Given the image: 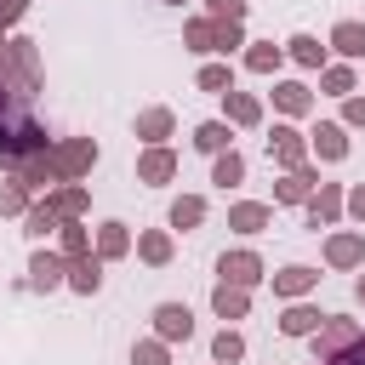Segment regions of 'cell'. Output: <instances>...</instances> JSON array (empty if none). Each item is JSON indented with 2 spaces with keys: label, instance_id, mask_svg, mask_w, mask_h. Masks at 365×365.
I'll return each mask as SVG.
<instances>
[{
  "label": "cell",
  "instance_id": "6da1fadb",
  "mask_svg": "<svg viewBox=\"0 0 365 365\" xmlns=\"http://www.w3.org/2000/svg\"><path fill=\"white\" fill-rule=\"evenodd\" d=\"M365 342V331H359V319H342V314H331L319 331H314V354H319V365H336L342 354H354Z\"/></svg>",
  "mask_w": 365,
  "mask_h": 365
},
{
  "label": "cell",
  "instance_id": "7a4b0ae2",
  "mask_svg": "<svg viewBox=\"0 0 365 365\" xmlns=\"http://www.w3.org/2000/svg\"><path fill=\"white\" fill-rule=\"evenodd\" d=\"M51 165H57L63 182H80L97 165V143L91 137H63V143H51Z\"/></svg>",
  "mask_w": 365,
  "mask_h": 365
},
{
  "label": "cell",
  "instance_id": "3957f363",
  "mask_svg": "<svg viewBox=\"0 0 365 365\" xmlns=\"http://www.w3.org/2000/svg\"><path fill=\"white\" fill-rule=\"evenodd\" d=\"M268 160L279 165V171H297V165H308V137L285 120V125H274V137H268Z\"/></svg>",
  "mask_w": 365,
  "mask_h": 365
},
{
  "label": "cell",
  "instance_id": "277c9868",
  "mask_svg": "<svg viewBox=\"0 0 365 365\" xmlns=\"http://www.w3.org/2000/svg\"><path fill=\"white\" fill-rule=\"evenodd\" d=\"M308 154H319V160H348V125L342 120H319L314 131H308Z\"/></svg>",
  "mask_w": 365,
  "mask_h": 365
},
{
  "label": "cell",
  "instance_id": "5b68a950",
  "mask_svg": "<svg viewBox=\"0 0 365 365\" xmlns=\"http://www.w3.org/2000/svg\"><path fill=\"white\" fill-rule=\"evenodd\" d=\"M154 336H160V342H188V336H194L188 302H160V308H154Z\"/></svg>",
  "mask_w": 365,
  "mask_h": 365
},
{
  "label": "cell",
  "instance_id": "8992f818",
  "mask_svg": "<svg viewBox=\"0 0 365 365\" xmlns=\"http://www.w3.org/2000/svg\"><path fill=\"white\" fill-rule=\"evenodd\" d=\"M314 188H319V171H314V165H297V171H285V177L274 182V200H279V205H308Z\"/></svg>",
  "mask_w": 365,
  "mask_h": 365
},
{
  "label": "cell",
  "instance_id": "52a82bcc",
  "mask_svg": "<svg viewBox=\"0 0 365 365\" xmlns=\"http://www.w3.org/2000/svg\"><path fill=\"white\" fill-rule=\"evenodd\" d=\"M29 285H34V291H57V285H68V257H63V251H34V262H29Z\"/></svg>",
  "mask_w": 365,
  "mask_h": 365
},
{
  "label": "cell",
  "instance_id": "ba28073f",
  "mask_svg": "<svg viewBox=\"0 0 365 365\" xmlns=\"http://www.w3.org/2000/svg\"><path fill=\"white\" fill-rule=\"evenodd\" d=\"M217 274H222L228 285H245V291H251V285L262 279V257H257V251H222V257H217Z\"/></svg>",
  "mask_w": 365,
  "mask_h": 365
},
{
  "label": "cell",
  "instance_id": "9c48e42d",
  "mask_svg": "<svg viewBox=\"0 0 365 365\" xmlns=\"http://www.w3.org/2000/svg\"><path fill=\"white\" fill-rule=\"evenodd\" d=\"M325 262L331 268H365V234H354V228L331 234L325 240Z\"/></svg>",
  "mask_w": 365,
  "mask_h": 365
},
{
  "label": "cell",
  "instance_id": "30bf717a",
  "mask_svg": "<svg viewBox=\"0 0 365 365\" xmlns=\"http://www.w3.org/2000/svg\"><path fill=\"white\" fill-rule=\"evenodd\" d=\"M314 285H319V268H308V262H291L274 274V297H285V302H302Z\"/></svg>",
  "mask_w": 365,
  "mask_h": 365
},
{
  "label": "cell",
  "instance_id": "8fae6325",
  "mask_svg": "<svg viewBox=\"0 0 365 365\" xmlns=\"http://www.w3.org/2000/svg\"><path fill=\"white\" fill-rule=\"evenodd\" d=\"M171 177H177V154H171V148H143V154H137V182L160 188V182H171Z\"/></svg>",
  "mask_w": 365,
  "mask_h": 365
},
{
  "label": "cell",
  "instance_id": "7c38bea8",
  "mask_svg": "<svg viewBox=\"0 0 365 365\" xmlns=\"http://www.w3.org/2000/svg\"><path fill=\"white\" fill-rule=\"evenodd\" d=\"M348 211V194H342V182H319L314 188V200H308V222L319 228V222H336Z\"/></svg>",
  "mask_w": 365,
  "mask_h": 365
},
{
  "label": "cell",
  "instance_id": "4fadbf2b",
  "mask_svg": "<svg viewBox=\"0 0 365 365\" xmlns=\"http://www.w3.org/2000/svg\"><path fill=\"white\" fill-rule=\"evenodd\" d=\"M325 319H331V314H319L314 302H285V314H279V331H285V336H314Z\"/></svg>",
  "mask_w": 365,
  "mask_h": 365
},
{
  "label": "cell",
  "instance_id": "5bb4252c",
  "mask_svg": "<svg viewBox=\"0 0 365 365\" xmlns=\"http://www.w3.org/2000/svg\"><path fill=\"white\" fill-rule=\"evenodd\" d=\"M274 108H279L285 120H302V114L314 108V91H308L302 80H279V86H274Z\"/></svg>",
  "mask_w": 365,
  "mask_h": 365
},
{
  "label": "cell",
  "instance_id": "9a60e30c",
  "mask_svg": "<svg viewBox=\"0 0 365 365\" xmlns=\"http://www.w3.org/2000/svg\"><path fill=\"white\" fill-rule=\"evenodd\" d=\"M171 131H177V114H171V108H143V114H137V137H143L148 148H165Z\"/></svg>",
  "mask_w": 365,
  "mask_h": 365
},
{
  "label": "cell",
  "instance_id": "2e32d148",
  "mask_svg": "<svg viewBox=\"0 0 365 365\" xmlns=\"http://www.w3.org/2000/svg\"><path fill=\"white\" fill-rule=\"evenodd\" d=\"M46 200L57 205V217H63V222H80V217L91 211V194H86L80 182H57V188H51Z\"/></svg>",
  "mask_w": 365,
  "mask_h": 365
},
{
  "label": "cell",
  "instance_id": "e0dca14e",
  "mask_svg": "<svg viewBox=\"0 0 365 365\" xmlns=\"http://www.w3.org/2000/svg\"><path fill=\"white\" fill-rule=\"evenodd\" d=\"M274 222V211L262 205V200H240V205H228V228L234 234H262Z\"/></svg>",
  "mask_w": 365,
  "mask_h": 365
},
{
  "label": "cell",
  "instance_id": "ac0fdd59",
  "mask_svg": "<svg viewBox=\"0 0 365 365\" xmlns=\"http://www.w3.org/2000/svg\"><path fill=\"white\" fill-rule=\"evenodd\" d=\"M211 308H217V319H245V314H251V291H245V285H228V279H217V291H211Z\"/></svg>",
  "mask_w": 365,
  "mask_h": 365
},
{
  "label": "cell",
  "instance_id": "d6986e66",
  "mask_svg": "<svg viewBox=\"0 0 365 365\" xmlns=\"http://www.w3.org/2000/svg\"><path fill=\"white\" fill-rule=\"evenodd\" d=\"M194 148H200V154H211V160H217V154H228V148H234L228 120H205V125H194Z\"/></svg>",
  "mask_w": 365,
  "mask_h": 365
},
{
  "label": "cell",
  "instance_id": "ffe728a7",
  "mask_svg": "<svg viewBox=\"0 0 365 365\" xmlns=\"http://www.w3.org/2000/svg\"><path fill=\"white\" fill-rule=\"evenodd\" d=\"M97 285H103V257H74L68 262V291L97 297Z\"/></svg>",
  "mask_w": 365,
  "mask_h": 365
},
{
  "label": "cell",
  "instance_id": "44dd1931",
  "mask_svg": "<svg viewBox=\"0 0 365 365\" xmlns=\"http://www.w3.org/2000/svg\"><path fill=\"white\" fill-rule=\"evenodd\" d=\"M23 234H29V240H46V234H63V217H57V205H51V200H40V205H29V217H23Z\"/></svg>",
  "mask_w": 365,
  "mask_h": 365
},
{
  "label": "cell",
  "instance_id": "7402d4cb",
  "mask_svg": "<svg viewBox=\"0 0 365 365\" xmlns=\"http://www.w3.org/2000/svg\"><path fill=\"white\" fill-rule=\"evenodd\" d=\"M171 251H177V245H171V234H165V228L137 234V257H143L148 268H165V262H171Z\"/></svg>",
  "mask_w": 365,
  "mask_h": 365
},
{
  "label": "cell",
  "instance_id": "603a6c76",
  "mask_svg": "<svg viewBox=\"0 0 365 365\" xmlns=\"http://www.w3.org/2000/svg\"><path fill=\"white\" fill-rule=\"evenodd\" d=\"M331 51H342L348 63H354V57H365V23H354V17H342V23L331 29Z\"/></svg>",
  "mask_w": 365,
  "mask_h": 365
},
{
  "label": "cell",
  "instance_id": "cb8c5ba5",
  "mask_svg": "<svg viewBox=\"0 0 365 365\" xmlns=\"http://www.w3.org/2000/svg\"><path fill=\"white\" fill-rule=\"evenodd\" d=\"M222 108H228V125H262V103L251 91H228Z\"/></svg>",
  "mask_w": 365,
  "mask_h": 365
},
{
  "label": "cell",
  "instance_id": "d4e9b609",
  "mask_svg": "<svg viewBox=\"0 0 365 365\" xmlns=\"http://www.w3.org/2000/svg\"><path fill=\"white\" fill-rule=\"evenodd\" d=\"M125 251H131V228H125V222H103V228H97V257L114 262V257H125Z\"/></svg>",
  "mask_w": 365,
  "mask_h": 365
},
{
  "label": "cell",
  "instance_id": "484cf974",
  "mask_svg": "<svg viewBox=\"0 0 365 365\" xmlns=\"http://www.w3.org/2000/svg\"><path fill=\"white\" fill-rule=\"evenodd\" d=\"M285 57L302 63V68H325V46H319L314 34H291V40H285Z\"/></svg>",
  "mask_w": 365,
  "mask_h": 365
},
{
  "label": "cell",
  "instance_id": "4316f807",
  "mask_svg": "<svg viewBox=\"0 0 365 365\" xmlns=\"http://www.w3.org/2000/svg\"><path fill=\"white\" fill-rule=\"evenodd\" d=\"M279 57H285V46H274V40H251V46H245V68H251V74H274Z\"/></svg>",
  "mask_w": 365,
  "mask_h": 365
},
{
  "label": "cell",
  "instance_id": "83f0119b",
  "mask_svg": "<svg viewBox=\"0 0 365 365\" xmlns=\"http://www.w3.org/2000/svg\"><path fill=\"white\" fill-rule=\"evenodd\" d=\"M194 86L211 91V97H228V91H234V68H228V63H205V68L194 74Z\"/></svg>",
  "mask_w": 365,
  "mask_h": 365
},
{
  "label": "cell",
  "instance_id": "f1b7e54d",
  "mask_svg": "<svg viewBox=\"0 0 365 365\" xmlns=\"http://www.w3.org/2000/svg\"><path fill=\"white\" fill-rule=\"evenodd\" d=\"M211 182H217V188L245 182V154H234V148H228V154H217V160H211Z\"/></svg>",
  "mask_w": 365,
  "mask_h": 365
},
{
  "label": "cell",
  "instance_id": "f546056e",
  "mask_svg": "<svg viewBox=\"0 0 365 365\" xmlns=\"http://www.w3.org/2000/svg\"><path fill=\"white\" fill-rule=\"evenodd\" d=\"M205 222V200L200 194H177L171 200V228H200Z\"/></svg>",
  "mask_w": 365,
  "mask_h": 365
},
{
  "label": "cell",
  "instance_id": "4dcf8cb0",
  "mask_svg": "<svg viewBox=\"0 0 365 365\" xmlns=\"http://www.w3.org/2000/svg\"><path fill=\"white\" fill-rule=\"evenodd\" d=\"M319 86H325V97H354V68L348 63H325L319 68Z\"/></svg>",
  "mask_w": 365,
  "mask_h": 365
},
{
  "label": "cell",
  "instance_id": "1f68e13d",
  "mask_svg": "<svg viewBox=\"0 0 365 365\" xmlns=\"http://www.w3.org/2000/svg\"><path fill=\"white\" fill-rule=\"evenodd\" d=\"M211 359H217V365H240V359H245V336L222 325V331H217V342H211Z\"/></svg>",
  "mask_w": 365,
  "mask_h": 365
},
{
  "label": "cell",
  "instance_id": "d6a6232c",
  "mask_svg": "<svg viewBox=\"0 0 365 365\" xmlns=\"http://www.w3.org/2000/svg\"><path fill=\"white\" fill-rule=\"evenodd\" d=\"M0 217H29V188H23L17 177L0 182Z\"/></svg>",
  "mask_w": 365,
  "mask_h": 365
},
{
  "label": "cell",
  "instance_id": "836d02e7",
  "mask_svg": "<svg viewBox=\"0 0 365 365\" xmlns=\"http://www.w3.org/2000/svg\"><path fill=\"white\" fill-rule=\"evenodd\" d=\"M240 46H251L240 23H211V51H222V57H228V51H240Z\"/></svg>",
  "mask_w": 365,
  "mask_h": 365
},
{
  "label": "cell",
  "instance_id": "e575fe53",
  "mask_svg": "<svg viewBox=\"0 0 365 365\" xmlns=\"http://www.w3.org/2000/svg\"><path fill=\"white\" fill-rule=\"evenodd\" d=\"M63 257H91V228L86 222H63Z\"/></svg>",
  "mask_w": 365,
  "mask_h": 365
},
{
  "label": "cell",
  "instance_id": "d590c367",
  "mask_svg": "<svg viewBox=\"0 0 365 365\" xmlns=\"http://www.w3.org/2000/svg\"><path fill=\"white\" fill-rule=\"evenodd\" d=\"M182 46H188V51H211V17L182 23Z\"/></svg>",
  "mask_w": 365,
  "mask_h": 365
},
{
  "label": "cell",
  "instance_id": "8d00e7d4",
  "mask_svg": "<svg viewBox=\"0 0 365 365\" xmlns=\"http://www.w3.org/2000/svg\"><path fill=\"white\" fill-rule=\"evenodd\" d=\"M131 365H171V354H165V342H160V336H148V342H137V348H131Z\"/></svg>",
  "mask_w": 365,
  "mask_h": 365
},
{
  "label": "cell",
  "instance_id": "74e56055",
  "mask_svg": "<svg viewBox=\"0 0 365 365\" xmlns=\"http://www.w3.org/2000/svg\"><path fill=\"white\" fill-rule=\"evenodd\" d=\"M205 17L211 23H240L245 17V0H205Z\"/></svg>",
  "mask_w": 365,
  "mask_h": 365
},
{
  "label": "cell",
  "instance_id": "f35d334b",
  "mask_svg": "<svg viewBox=\"0 0 365 365\" xmlns=\"http://www.w3.org/2000/svg\"><path fill=\"white\" fill-rule=\"evenodd\" d=\"M342 125H365V97H342Z\"/></svg>",
  "mask_w": 365,
  "mask_h": 365
},
{
  "label": "cell",
  "instance_id": "ab89813d",
  "mask_svg": "<svg viewBox=\"0 0 365 365\" xmlns=\"http://www.w3.org/2000/svg\"><path fill=\"white\" fill-rule=\"evenodd\" d=\"M23 11H29V0H0V29H11Z\"/></svg>",
  "mask_w": 365,
  "mask_h": 365
},
{
  "label": "cell",
  "instance_id": "60d3db41",
  "mask_svg": "<svg viewBox=\"0 0 365 365\" xmlns=\"http://www.w3.org/2000/svg\"><path fill=\"white\" fill-rule=\"evenodd\" d=\"M348 217H354V222H365V182H359V188H348Z\"/></svg>",
  "mask_w": 365,
  "mask_h": 365
},
{
  "label": "cell",
  "instance_id": "b9f144b4",
  "mask_svg": "<svg viewBox=\"0 0 365 365\" xmlns=\"http://www.w3.org/2000/svg\"><path fill=\"white\" fill-rule=\"evenodd\" d=\"M336 365H365V342H359V348H354V354H342V359H336Z\"/></svg>",
  "mask_w": 365,
  "mask_h": 365
},
{
  "label": "cell",
  "instance_id": "7bdbcfd3",
  "mask_svg": "<svg viewBox=\"0 0 365 365\" xmlns=\"http://www.w3.org/2000/svg\"><path fill=\"white\" fill-rule=\"evenodd\" d=\"M354 297H359V302H365V274H359V279H354Z\"/></svg>",
  "mask_w": 365,
  "mask_h": 365
},
{
  "label": "cell",
  "instance_id": "ee69618b",
  "mask_svg": "<svg viewBox=\"0 0 365 365\" xmlns=\"http://www.w3.org/2000/svg\"><path fill=\"white\" fill-rule=\"evenodd\" d=\"M165 6H182V0H165Z\"/></svg>",
  "mask_w": 365,
  "mask_h": 365
}]
</instances>
